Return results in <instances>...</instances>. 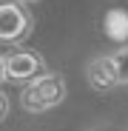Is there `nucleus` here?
Masks as SVG:
<instances>
[{
	"label": "nucleus",
	"mask_w": 128,
	"mask_h": 131,
	"mask_svg": "<svg viewBox=\"0 0 128 131\" xmlns=\"http://www.w3.org/2000/svg\"><path fill=\"white\" fill-rule=\"evenodd\" d=\"M66 100V80L60 74H40L31 83H26L23 94H20V105L31 114L49 111V108L60 105Z\"/></svg>",
	"instance_id": "obj_1"
},
{
	"label": "nucleus",
	"mask_w": 128,
	"mask_h": 131,
	"mask_svg": "<svg viewBox=\"0 0 128 131\" xmlns=\"http://www.w3.org/2000/svg\"><path fill=\"white\" fill-rule=\"evenodd\" d=\"M43 74V60L34 51H14L6 57V80L9 83H31Z\"/></svg>",
	"instance_id": "obj_3"
},
{
	"label": "nucleus",
	"mask_w": 128,
	"mask_h": 131,
	"mask_svg": "<svg viewBox=\"0 0 128 131\" xmlns=\"http://www.w3.org/2000/svg\"><path fill=\"white\" fill-rule=\"evenodd\" d=\"M3 80H6V57L0 54V83H3Z\"/></svg>",
	"instance_id": "obj_8"
},
{
	"label": "nucleus",
	"mask_w": 128,
	"mask_h": 131,
	"mask_svg": "<svg viewBox=\"0 0 128 131\" xmlns=\"http://www.w3.org/2000/svg\"><path fill=\"white\" fill-rule=\"evenodd\" d=\"M88 83L94 85L97 91H111L114 85H120L117 66H114L111 54H108V57H97V60H91V66H88Z\"/></svg>",
	"instance_id": "obj_4"
},
{
	"label": "nucleus",
	"mask_w": 128,
	"mask_h": 131,
	"mask_svg": "<svg viewBox=\"0 0 128 131\" xmlns=\"http://www.w3.org/2000/svg\"><path fill=\"white\" fill-rule=\"evenodd\" d=\"M6 114H9V100H6L3 91H0V120H6Z\"/></svg>",
	"instance_id": "obj_7"
},
{
	"label": "nucleus",
	"mask_w": 128,
	"mask_h": 131,
	"mask_svg": "<svg viewBox=\"0 0 128 131\" xmlns=\"http://www.w3.org/2000/svg\"><path fill=\"white\" fill-rule=\"evenodd\" d=\"M111 60H114V66H117V77H120V83H128V40L122 43L120 51L111 54Z\"/></svg>",
	"instance_id": "obj_6"
},
{
	"label": "nucleus",
	"mask_w": 128,
	"mask_h": 131,
	"mask_svg": "<svg viewBox=\"0 0 128 131\" xmlns=\"http://www.w3.org/2000/svg\"><path fill=\"white\" fill-rule=\"evenodd\" d=\"M31 31V14L17 0H0V46H14Z\"/></svg>",
	"instance_id": "obj_2"
},
{
	"label": "nucleus",
	"mask_w": 128,
	"mask_h": 131,
	"mask_svg": "<svg viewBox=\"0 0 128 131\" xmlns=\"http://www.w3.org/2000/svg\"><path fill=\"white\" fill-rule=\"evenodd\" d=\"M17 3H37V0H17Z\"/></svg>",
	"instance_id": "obj_9"
},
{
	"label": "nucleus",
	"mask_w": 128,
	"mask_h": 131,
	"mask_svg": "<svg viewBox=\"0 0 128 131\" xmlns=\"http://www.w3.org/2000/svg\"><path fill=\"white\" fill-rule=\"evenodd\" d=\"M105 34L117 43L128 40V12L125 9H111L105 14Z\"/></svg>",
	"instance_id": "obj_5"
}]
</instances>
